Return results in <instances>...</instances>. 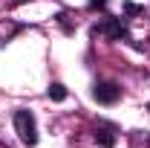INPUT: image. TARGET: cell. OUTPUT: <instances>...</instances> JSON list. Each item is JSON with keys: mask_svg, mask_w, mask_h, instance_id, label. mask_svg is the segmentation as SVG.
I'll list each match as a JSON object with an SVG mask.
<instances>
[{"mask_svg": "<svg viewBox=\"0 0 150 148\" xmlns=\"http://www.w3.org/2000/svg\"><path fill=\"white\" fill-rule=\"evenodd\" d=\"M15 131H18V137H20L23 145H35L38 142V125H35V116L29 111H18L15 113Z\"/></svg>", "mask_w": 150, "mask_h": 148, "instance_id": "obj_1", "label": "cell"}, {"mask_svg": "<svg viewBox=\"0 0 150 148\" xmlns=\"http://www.w3.org/2000/svg\"><path fill=\"white\" fill-rule=\"evenodd\" d=\"M93 35H104V38H112V41H127V26L121 18H107L104 23H98L93 29Z\"/></svg>", "mask_w": 150, "mask_h": 148, "instance_id": "obj_2", "label": "cell"}, {"mask_svg": "<svg viewBox=\"0 0 150 148\" xmlns=\"http://www.w3.org/2000/svg\"><path fill=\"white\" fill-rule=\"evenodd\" d=\"M93 96L101 102V105H112V102H118L121 87H118V84H112V81H101V84H95Z\"/></svg>", "mask_w": 150, "mask_h": 148, "instance_id": "obj_3", "label": "cell"}, {"mask_svg": "<svg viewBox=\"0 0 150 148\" xmlns=\"http://www.w3.org/2000/svg\"><path fill=\"white\" fill-rule=\"evenodd\" d=\"M95 139L104 148H112L115 145V131H112V125H98V128H95Z\"/></svg>", "mask_w": 150, "mask_h": 148, "instance_id": "obj_4", "label": "cell"}, {"mask_svg": "<svg viewBox=\"0 0 150 148\" xmlns=\"http://www.w3.org/2000/svg\"><path fill=\"white\" fill-rule=\"evenodd\" d=\"M49 99L64 102V99H67V87H64V84H49Z\"/></svg>", "mask_w": 150, "mask_h": 148, "instance_id": "obj_5", "label": "cell"}, {"mask_svg": "<svg viewBox=\"0 0 150 148\" xmlns=\"http://www.w3.org/2000/svg\"><path fill=\"white\" fill-rule=\"evenodd\" d=\"M101 6H107V0H90V9H101Z\"/></svg>", "mask_w": 150, "mask_h": 148, "instance_id": "obj_6", "label": "cell"}, {"mask_svg": "<svg viewBox=\"0 0 150 148\" xmlns=\"http://www.w3.org/2000/svg\"><path fill=\"white\" fill-rule=\"evenodd\" d=\"M12 3H23V0H12Z\"/></svg>", "mask_w": 150, "mask_h": 148, "instance_id": "obj_7", "label": "cell"}, {"mask_svg": "<svg viewBox=\"0 0 150 148\" xmlns=\"http://www.w3.org/2000/svg\"><path fill=\"white\" fill-rule=\"evenodd\" d=\"M147 111H150V105H147Z\"/></svg>", "mask_w": 150, "mask_h": 148, "instance_id": "obj_8", "label": "cell"}]
</instances>
